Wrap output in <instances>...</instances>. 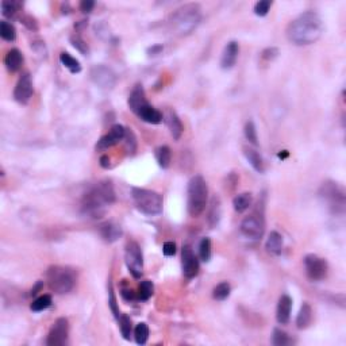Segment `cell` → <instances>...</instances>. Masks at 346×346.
I'll list each match as a JSON object with an SVG mask.
<instances>
[{
	"label": "cell",
	"instance_id": "4316f807",
	"mask_svg": "<svg viewBox=\"0 0 346 346\" xmlns=\"http://www.w3.org/2000/svg\"><path fill=\"white\" fill-rule=\"evenodd\" d=\"M156 158L158 165L162 168V169H167L169 165H171V158H172V153H171V149L169 146L164 145L157 147L156 149Z\"/></svg>",
	"mask_w": 346,
	"mask_h": 346
},
{
	"label": "cell",
	"instance_id": "7a4b0ae2",
	"mask_svg": "<svg viewBox=\"0 0 346 346\" xmlns=\"http://www.w3.org/2000/svg\"><path fill=\"white\" fill-rule=\"evenodd\" d=\"M115 202V191L110 181H100L95 184L88 192L84 194L81 208L86 215L100 218L104 214L106 207Z\"/></svg>",
	"mask_w": 346,
	"mask_h": 346
},
{
	"label": "cell",
	"instance_id": "2e32d148",
	"mask_svg": "<svg viewBox=\"0 0 346 346\" xmlns=\"http://www.w3.org/2000/svg\"><path fill=\"white\" fill-rule=\"evenodd\" d=\"M127 103H129L130 110H131V111H133L135 115H138L141 110L145 107L146 104H149L147 99H146L145 91H144L142 86H135L134 89H133V91H131V93H130Z\"/></svg>",
	"mask_w": 346,
	"mask_h": 346
},
{
	"label": "cell",
	"instance_id": "9c48e42d",
	"mask_svg": "<svg viewBox=\"0 0 346 346\" xmlns=\"http://www.w3.org/2000/svg\"><path fill=\"white\" fill-rule=\"evenodd\" d=\"M304 268L307 277L311 281L323 280L329 272V265L324 259H320L317 254H307L304 257Z\"/></svg>",
	"mask_w": 346,
	"mask_h": 346
},
{
	"label": "cell",
	"instance_id": "603a6c76",
	"mask_svg": "<svg viewBox=\"0 0 346 346\" xmlns=\"http://www.w3.org/2000/svg\"><path fill=\"white\" fill-rule=\"evenodd\" d=\"M167 124H168V127H169L171 134H172L173 140H176V141L180 140V137L183 135L184 126L183 123H181L180 118L177 116V114L174 113V111H169V113H168Z\"/></svg>",
	"mask_w": 346,
	"mask_h": 346
},
{
	"label": "cell",
	"instance_id": "3957f363",
	"mask_svg": "<svg viewBox=\"0 0 346 346\" xmlns=\"http://www.w3.org/2000/svg\"><path fill=\"white\" fill-rule=\"evenodd\" d=\"M202 14L199 4L189 3L181 5L171 15V25L180 35H188L199 26Z\"/></svg>",
	"mask_w": 346,
	"mask_h": 346
},
{
	"label": "cell",
	"instance_id": "7402d4cb",
	"mask_svg": "<svg viewBox=\"0 0 346 346\" xmlns=\"http://www.w3.org/2000/svg\"><path fill=\"white\" fill-rule=\"evenodd\" d=\"M243 154H245L246 160H248L249 164L253 167V169L256 172L264 173V160H262V157H261V154H260L259 151L254 150L253 147H243Z\"/></svg>",
	"mask_w": 346,
	"mask_h": 346
},
{
	"label": "cell",
	"instance_id": "836d02e7",
	"mask_svg": "<svg viewBox=\"0 0 346 346\" xmlns=\"http://www.w3.org/2000/svg\"><path fill=\"white\" fill-rule=\"evenodd\" d=\"M219 219H221V202H219L218 198H214V199H212V204H211V212L210 215H208L210 226H216Z\"/></svg>",
	"mask_w": 346,
	"mask_h": 346
},
{
	"label": "cell",
	"instance_id": "b9f144b4",
	"mask_svg": "<svg viewBox=\"0 0 346 346\" xmlns=\"http://www.w3.org/2000/svg\"><path fill=\"white\" fill-rule=\"evenodd\" d=\"M272 7V1L270 0H261L257 1L254 5V14L259 16H265L269 12V8Z\"/></svg>",
	"mask_w": 346,
	"mask_h": 346
},
{
	"label": "cell",
	"instance_id": "816d5d0a",
	"mask_svg": "<svg viewBox=\"0 0 346 346\" xmlns=\"http://www.w3.org/2000/svg\"><path fill=\"white\" fill-rule=\"evenodd\" d=\"M41 287H42V283H38L37 287H35V288H32V289H31V295H37L38 291L41 289Z\"/></svg>",
	"mask_w": 346,
	"mask_h": 346
},
{
	"label": "cell",
	"instance_id": "6da1fadb",
	"mask_svg": "<svg viewBox=\"0 0 346 346\" xmlns=\"http://www.w3.org/2000/svg\"><path fill=\"white\" fill-rule=\"evenodd\" d=\"M323 30L320 16L314 11H306L288 25L287 38L296 46H306L317 42L322 37Z\"/></svg>",
	"mask_w": 346,
	"mask_h": 346
},
{
	"label": "cell",
	"instance_id": "f907efd6",
	"mask_svg": "<svg viewBox=\"0 0 346 346\" xmlns=\"http://www.w3.org/2000/svg\"><path fill=\"white\" fill-rule=\"evenodd\" d=\"M100 165H102L103 168H108V167H110V158H108V156H102V157H100Z\"/></svg>",
	"mask_w": 346,
	"mask_h": 346
},
{
	"label": "cell",
	"instance_id": "9a60e30c",
	"mask_svg": "<svg viewBox=\"0 0 346 346\" xmlns=\"http://www.w3.org/2000/svg\"><path fill=\"white\" fill-rule=\"evenodd\" d=\"M124 134H126V129L123 126L122 124H115L111 127L108 134H106L99 140V142L96 144V149L97 150H106L108 147H113V146H115L123 140Z\"/></svg>",
	"mask_w": 346,
	"mask_h": 346
},
{
	"label": "cell",
	"instance_id": "277c9868",
	"mask_svg": "<svg viewBox=\"0 0 346 346\" xmlns=\"http://www.w3.org/2000/svg\"><path fill=\"white\" fill-rule=\"evenodd\" d=\"M187 208L189 215L196 216L202 215L207 205L208 199V187L205 180L200 174H196L189 180L188 188H187Z\"/></svg>",
	"mask_w": 346,
	"mask_h": 346
},
{
	"label": "cell",
	"instance_id": "60d3db41",
	"mask_svg": "<svg viewBox=\"0 0 346 346\" xmlns=\"http://www.w3.org/2000/svg\"><path fill=\"white\" fill-rule=\"evenodd\" d=\"M18 11V3L15 1H8L5 0L1 3V14L5 16V18H11L14 16Z\"/></svg>",
	"mask_w": 346,
	"mask_h": 346
},
{
	"label": "cell",
	"instance_id": "681fc988",
	"mask_svg": "<svg viewBox=\"0 0 346 346\" xmlns=\"http://www.w3.org/2000/svg\"><path fill=\"white\" fill-rule=\"evenodd\" d=\"M162 45H156V46H153V48L149 49V54L150 56H156V54H160L162 52Z\"/></svg>",
	"mask_w": 346,
	"mask_h": 346
},
{
	"label": "cell",
	"instance_id": "1f68e13d",
	"mask_svg": "<svg viewBox=\"0 0 346 346\" xmlns=\"http://www.w3.org/2000/svg\"><path fill=\"white\" fill-rule=\"evenodd\" d=\"M135 342L138 345H145L149 338V327L146 323H138L134 330Z\"/></svg>",
	"mask_w": 346,
	"mask_h": 346
},
{
	"label": "cell",
	"instance_id": "ab89813d",
	"mask_svg": "<svg viewBox=\"0 0 346 346\" xmlns=\"http://www.w3.org/2000/svg\"><path fill=\"white\" fill-rule=\"evenodd\" d=\"M108 306H110V308H111L114 317H115L116 319H119V317H120V313H119L118 302H116V296H115V293H114V289H113V286H111V283L108 284Z\"/></svg>",
	"mask_w": 346,
	"mask_h": 346
},
{
	"label": "cell",
	"instance_id": "d590c367",
	"mask_svg": "<svg viewBox=\"0 0 346 346\" xmlns=\"http://www.w3.org/2000/svg\"><path fill=\"white\" fill-rule=\"evenodd\" d=\"M119 327H120V333L123 335L124 340H130L131 337V331H133V326H131V319L127 315H120L119 317Z\"/></svg>",
	"mask_w": 346,
	"mask_h": 346
},
{
	"label": "cell",
	"instance_id": "52a82bcc",
	"mask_svg": "<svg viewBox=\"0 0 346 346\" xmlns=\"http://www.w3.org/2000/svg\"><path fill=\"white\" fill-rule=\"evenodd\" d=\"M319 196L333 214H342L345 211V192L334 181H324L319 189Z\"/></svg>",
	"mask_w": 346,
	"mask_h": 346
},
{
	"label": "cell",
	"instance_id": "f546056e",
	"mask_svg": "<svg viewBox=\"0 0 346 346\" xmlns=\"http://www.w3.org/2000/svg\"><path fill=\"white\" fill-rule=\"evenodd\" d=\"M0 37L3 38L4 41H14L16 38V30L14 25H11L8 22L1 21L0 22Z\"/></svg>",
	"mask_w": 346,
	"mask_h": 346
},
{
	"label": "cell",
	"instance_id": "4fadbf2b",
	"mask_svg": "<svg viewBox=\"0 0 346 346\" xmlns=\"http://www.w3.org/2000/svg\"><path fill=\"white\" fill-rule=\"evenodd\" d=\"M181 266H183L184 276L187 279H194L195 276H198L199 273V260L188 245L183 246V250H181Z\"/></svg>",
	"mask_w": 346,
	"mask_h": 346
},
{
	"label": "cell",
	"instance_id": "cb8c5ba5",
	"mask_svg": "<svg viewBox=\"0 0 346 346\" xmlns=\"http://www.w3.org/2000/svg\"><path fill=\"white\" fill-rule=\"evenodd\" d=\"M138 116H140L144 122L150 124H158L161 123L162 120V114L160 113L157 108L153 107L151 104H146L145 107L140 111Z\"/></svg>",
	"mask_w": 346,
	"mask_h": 346
},
{
	"label": "cell",
	"instance_id": "c3c4849f",
	"mask_svg": "<svg viewBox=\"0 0 346 346\" xmlns=\"http://www.w3.org/2000/svg\"><path fill=\"white\" fill-rule=\"evenodd\" d=\"M23 23H25L29 29L37 30V22H35V19H32L31 16H26V18L23 19Z\"/></svg>",
	"mask_w": 346,
	"mask_h": 346
},
{
	"label": "cell",
	"instance_id": "8d00e7d4",
	"mask_svg": "<svg viewBox=\"0 0 346 346\" xmlns=\"http://www.w3.org/2000/svg\"><path fill=\"white\" fill-rule=\"evenodd\" d=\"M272 344L275 346H286L288 344H291V340L287 334L286 331H283L280 329L273 330V335H272Z\"/></svg>",
	"mask_w": 346,
	"mask_h": 346
},
{
	"label": "cell",
	"instance_id": "4dcf8cb0",
	"mask_svg": "<svg viewBox=\"0 0 346 346\" xmlns=\"http://www.w3.org/2000/svg\"><path fill=\"white\" fill-rule=\"evenodd\" d=\"M153 292H154V286H153V283L150 280L141 281L140 288H138V299L140 300H144V302L149 300L151 295H153Z\"/></svg>",
	"mask_w": 346,
	"mask_h": 346
},
{
	"label": "cell",
	"instance_id": "7dc6e473",
	"mask_svg": "<svg viewBox=\"0 0 346 346\" xmlns=\"http://www.w3.org/2000/svg\"><path fill=\"white\" fill-rule=\"evenodd\" d=\"M122 297H123L124 300H127V302H130V300H134L135 297H138L137 295H135V292L133 291V289H130V288H124V289H122Z\"/></svg>",
	"mask_w": 346,
	"mask_h": 346
},
{
	"label": "cell",
	"instance_id": "f5cc1de1",
	"mask_svg": "<svg viewBox=\"0 0 346 346\" xmlns=\"http://www.w3.org/2000/svg\"><path fill=\"white\" fill-rule=\"evenodd\" d=\"M288 156H289V153L287 150H283L281 153H279V158H281V160H284V158H287Z\"/></svg>",
	"mask_w": 346,
	"mask_h": 346
},
{
	"label": "cell",
	"instance_id": "5b68a950",
	"mask_svg": "<svg viewBox=\"0 0 346 346\" xmlns=\"http://www.w3.org/2000/svg\"><path fill=\"white\" fill-rule=\"evenodd\" d=\"M131 196L134 200L135 207L142 214L147 216H156L162 212L164 199H162L161 194H158L156 191L146 188H133L131 189Z\"/></svg>",
	"mask_w": 346,
	"mask_h": 346
},
{
	"label": "cell",
	"instance_id": "f35d334b",
	"mask_svg": "<svg viewBox=\"0 0 346 346\" xmlns=\"http://www.w3.org/2000/svg\"><path fill=\"white\" fill-rule=\"evenodd\" d=\"M126 140V151L129 154H134V151L137 150V138H135L134 133L131 131L130 129H126V134H124V138Z\"/></svg>",
	"mask_w": 346,
	"mask_h": 346
},
{
	"label": "cell",
	"instance_id": "d6986e66",
	"mask_svg": "<svg viewBox=\"0 0 346 346\" xmlns=\"http://www.w3.org/2000/svg\"><path fill=\"white\" fill-rule=\"evenodd\" d=\"M122 234H123L122 227L116 225V223H114V222H106L100 226V235L108 243L118 241L119 238L122 237Z\"/></svg>",
	"mask_w": 346,
	"mask_h": 346
},
{
	"label": "cell",
	"instance_id": "7c38bea8",
	"mask_svg": "<svg viewBox=\"0 0 346 346\" xmlns=\"http://www.w3.org/2000/svg\"><path fill=\"white\" fill-rule=\"evenodd\" d=\"M91 80L103 89H111L116 84V75L106 65H95L89 72Z\"/></svg>",
	"mask_w": 346,
	"mask_h": 346
},
{
	"label": "cell",
	"instance_id": "83f0119b",
	"mask_svg": "<svg viewBox=\"0 0 346 346\" xmlns=\"http://www.w3.org/2000/svg\"><path fill=\"white\" fill-rule=\"evenodd\" d=\"M59 61H61V64L64 65L66 69H69L70 73H79L81 70L80 62L75 57H72L69 53H66V52H62V53L59 54Z\"/></svg>",
	"mask_w": 346,
	"mask_h": 346
},
{
	"label": "cell",
	"instance_id": "8fae6325",
	"mask_svg": "<svg viewBox=\"0 0 346 346\" xmlns=\"http://www.w3.org/2000/svg\"><path fill=\"white\" fill-rule=\"evenodd\" d=\"M241 234L243 237L249 238V239H260L262 237L265 230L264 218L257 214H252V215L246 216L242 222H241Z\"/></svg>",
	"mask_w": 346,
	"mask_h": 346
},
{
	"label": "cell",
	"instance_id": "8992f818",
	"mask_svg": "<svg viewBox=\"0 0 346 346\" xmlns=\"http://www.w3.org/2000/svg\"><path fill=\"white\" fill-rule=\"evenodd\" d=\"M46 280L50 289L58 295H64L73 289L76 284L75 273L65 266L53 265L46 272Z\"/></svg>",
	"mask_w": 346,
	"mask_h": 346
},
{
	"label": "cell",
	"instance_id": "44dd1931",
	"mask_svg": "<svg viewBox=\"0 0 346 346\" xmlns=\"http://www.w3.org/2000/svg\"><path fill=\"white\" fill-rule=\"evenodd\" d=\"M4 64L8 72H12V73L18 72L21 69L22 64H23V56L18 49H11L10 52L5 54Z\"/></svg>",
	"mask_w": 346,
	"mask_h": 346
},
{
	"label": "cell",
	"instance_id": "ee69618b",
	"mask_svg": "<svg viewBox=\"0 0 346 346\" xmlns=\"http://www.w3.org/2000/svg\"><path fill=\"white\" fill-rule=\"evenodd\" d=\"M279 56V49L277 48H268L265 49L264 52L261 53V58L264 59V61H273V59L276 58Z\"/></svg>",
	"mask_w": 346,
	"mask_h": 346
},
{
	"label": "cell",
	"instance_id": "f6af8a7d",
	"mask_svg": "<svg viewBox=\"0 0 346 346\" xmlns=\"http://www.w3.org/2000/svg\"><path fill=\"white\" fill-rule=\"evenodd\" d=\"M162 253L165 254L167 257H172L176 254V243L172 242V241H168V242L164 243L162 246Z\"/></svg>",
	"mask_w": 346,
	"mask_h": 346
},
{
	"label": "cell",
	"instance_id": "f1b7e54d",
	"mask_svg": "<svg viewBox=\"0 0 346 346\" xmlns=\"http://www.w3.org/2000/svg\"><path fill=\"white\" fill-rule=\"evenodd\" d=\"M230 292H231L230 284H229L227 281H222V283H219V284L214 288L212 296H214V299H216V300L222 302V300H225V299H227V297L230 296Z\"/></svg>",
	"mask_w": 346,
	"mask_h": 346
},
{
	"label": "cell",
	"instance_id": "74e56055",
	"mask_svg": "<svg viewBox=\"0 0 346 346\" xmlns=\"http://www.w3.org/2000/svg\"><path fill=\"white\" fill-rule=\"evenodd\" d=\"M245 137L246 140L253 144V145H257L259 144V137H257V129H256V124H254L253 120H249L248 123L245 124Z\"/></svg>",
	"mask_w": 346,
	"mask_h": 346
},
{
	"label": "cell",
	"instance_id": "e575fe53",
	"mask_svg": "<svg viewBox=\"0 0 346 346\" xmlns=\"http://www.w3.org/2000/svg\"><path fill=\"white\" fill-rule=\"evenodd\" d=\"M199 257L203 262H208L211 260V239L204 237L199 243Z\"/></svg>",
	"mask_w": 346,
	"mask_h": 346
},
{
	"label": "cell",
	"instance_id": "d6a6232c",
	"mask_svg": "<svg viewBox=\"0 0 346 346\" xmlns=\"http://www.w3.org/2000/svg\"><path fill=\"white\" fill-rule=\"evenodd\" d=\"M50 306H52V296L50 295H42V296L37 297L31 303L30 308H31V311H34V313H39V311H43V310L49 308Z\"/></svg>",
	"mask_w": 346,
	"mask_h": 346
},
{
	"label": "cell",
	"instance_id": "30bf717a",
	"mask_svg": "<svg viewBox=\"0 0 346 346\" xmlns=\"http://www.w3.org/2000/svg\"><path fill=\"white\" fill-rule=\"evenodd\" d=\"M69 337V323L66 318H58L54 320L49 330L46 344L49 346H64L68 342Z\"/></svg>",
	"mask_w": 346,
	"mask_h": 346
},
{
	"label": "cell",
	"instance_id": "484cf974",
	"mask_svg": "<svg viewBox=\"0 0 346 346\" xmlns=\"http://www.w3.org/2000/svg\"><path fill=\"white\" fill-rule=\"evenodd\" d=\"M252 202H253L252 194L250 192H243V194L237 195L234 198L232 205H234V210L237 211V212H245L252 205Z\"/></svg>",
	"mask_w": 346,
	"mask_h": 346
},
{
	"label": "cell",
	"instance_id": "e0dca14e",
	"mask_svg": "<svg viewBox=\"0 0 346 346\" xmlns=\"http://www.w3.org/2000/svg\"><path fill=\"white\" fill-rule=\"evenodd\" d=\"M239 54V45L235 41H231L226 45V48L222 53L221 66L222 69H231L232 66L235 65Z\"/></svg>",
	"mask_w": 346,
	"mask_h": 346
},
{
	"label": "cell",
	"instance_id": "ac0fdd59",
	"mask_svg": "<svg viewBox=\"0 0 346 346\" xmlns=\"http://www.w3.org/2000/svg\"><path fill=\"white\" fill-rule=\"evenodd\" d=\"M291 308L292 299L288 295H283L279 299L277 303V310H276V319L280 324H287L291 318Z\"/></svg>",
	"mask_w": 346,
	"mask_h": 346
},
{
	"label": "cell",
	"instance_id": "7bdbcfd3",
	"mask_svg": "<svg viewBox=\"0 0 346 346\" xmlns=\"http://www.w3.org/2000/svg\"><path fill=\"white\" fill-rule=\"evenodd\" d=\"M70 42H72V45H73V48L77 49L80 53L83 54L88 53V46H86V43L81 39V37H79V35H73V37H70Z\"/></svg>",
	"mask_w": 346,
	"mask_h": 346
},
{
	"label": "cell",
	"instance_id": "d4e9b609",
	"mask_svg": "<svg viewBox=\"0 0 346 346\" xmlns=\"http://www.w3.org/2000/svg\"><path fill=\"white\" fill-rule=\"evenodd\" d=\"M311 320H313V308L308 303H303L296 317L297 329H307L310 323H311Z\"/></svg>",
	"mask_w": 346,
	"mask_h": 346
},
{
	"label": "cell",
	"instance_id": "ba28073f",
	"mask_svg": "<svg viewBox=\"0 0 346 346\" xmlns=\"http://www.w3.org/2000/svg\"><path fill=\"white\" fill-rule=\"evenodd\" d=\"M124 262L134 279H140L144 273V257L141 246L135 241H130L124 250Z\"/></svg>",
	"mask_w": 346,
	"mask_h": 346
},
{
	"label": "cell",
	"instance_id": "5bb4252c",
	"mask_svg": "<svg viewBox=\"0 0 346 346\" xmlns=\"http://www.w3.org/2000/svg\"><path fill=\"white\" fill-rule=\"evenodd\" d=\"M32 92L34 89H32L31 76L29 73H23L16 83L15 89H14V99L21 104H27L31 99Z\"/></svg>",
	"mask_w": 346,
	"mask_h": 346
},
{
	"label": "cell",
	"instance_id": "bcb514c9",
	"mask_svg": "<svg viewBox=\"0 0 346 346\" xmlns=\"http://www.w3.org/2000/svg\"><path fill=\"white\" fill-rule=\"evenodd\" d=\"M95 7V3L92 0H83L80 3V10L84 12V14H89Z\"/></svg>",
	"mask_w": 346,
	"mask_h": 346
},
{
	"label": "cell",
	"instance_id": "ffe728a7",
	"mask_svg": "<svg viewBox=\"0 0 346 346\" xmlns=\"http://www.w3.org/2000/svg\"><path fill=\"white\" fill-rule=\"evenodd\" d=\"M283 237H281L280 232L277 231H270V234L268 235L266 243H265V249L266 252L272 256H280L283 252Z\"/></svg>",
	"mask_w": 346,
	"mask_h": 346
}]
</instances>
